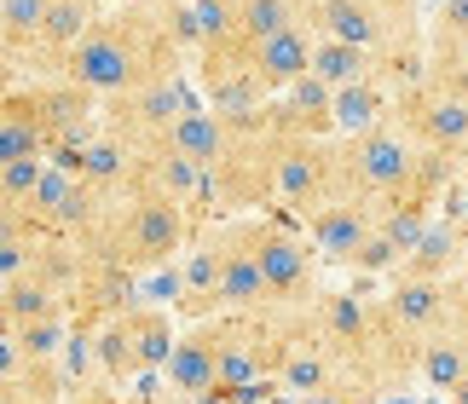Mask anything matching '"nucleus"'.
I'll return each instance as SVG.
<instances>
[{
    "label": "nucleus",
    "instance_id": "nucleus-1",
    "mask_svg": "<svg viewBox=\"0 0 468 404\" xmlns=\"http://www.w3.org/2000/svg\"><path fill=\"white\" fill-rule=\"evenodd\" d=\"M179 64H186V47L168 29V6L162 0H122V6H104L87 41L69 52L64 76L99 99H116L156 76H174Z\"/></svg>",
    "mask_w": 468,
    "mask_h": 404
},
{
    "label": "nucleus",
    "instance_id": "nucleus-2",
    "mask_svg": "<svg viewBox=\"0 0 468 404\" xmlns=\"http://www.w3.org/2000/svg\"><path fill=\"white\" fill-rule=\"evenodd\" d=\"M191 237H197L191 208L145 197V191H122L116 202H104V214L76 243H81L87 260H111L122 271H133V278H145V271L174 266L179 254L191 249Z\"/></svg>",
    "mask_w": 468,
    "mask_h": 404
},
{
    "label": "nucleus",
    "instance_id": "nucleus-3",
    "mask_svg": "<svg viewBox=\"0 0 468 404\" xmlns=\"http://www.w3.org/2000/svg\"><path fill=\"white\" fill-rule=\"evenodd\" d=\"M231 127V122H226ZM278 156H283V133L278 127H255V133H231V151L208 168V186L197 214H249L261 202H278Z\"/></svg>",
    "mask_w": 468,
    "mask_h": 404
},
{
    "label": "nucleus",
    "instance_id": "nucleus-4",
    "mask_svg": "<svg viewBox=\"0 0 468 404\" xmlns=\"http://www.w3.org/2000/svg\"><path fill=\"white\" fill-rule=\"evenodd\" d=\"M335 139H341V133H335ZM417 156H422V144L410 139L399 122H382V127H370V133L341 139V174H347V197L382 202V197H393V191H405L410 174H417Z\"/></svg>",
    "mask_w": 468,
    "mask_h": 404
},
{
    "label": "nucleus",
    "instance_id": "nucleus-5",
    "mask_svg": "<svg viewBox=\"0 0 468 404\" xmlns=\"http://www.w3.org/2000/svg\"><path fill=\"white\" fill-rule=\"evenodd\" d=\"M347 197V174H341V139H313V133H283L278 156V202L290 214H318Z\"/></svg>",
    "mask_w": 468,
    "mask_h": 404
},
{
    "label": "nucleus",
    "instance_id": "nucleus-6",
    "mask_svg": "<svg viewBox=\"0 0 468 404\" xmlns=\"http://www.w3.org/2000/svg\"><path fill=\"white\" fill-rule=\"evenodd\" d=\"M197 104H203V99L191 93V76H186V69H174V76H156L145 87H133V93L104 99V133L128 139L133 151H139V144L168 139V127L186 116V110H197Z\"/></svg>",
    "mask_w": 468,
    "mask_h": 404
},
{
    "label": "nucleus",
    "instance_id": "nucleus-7",
    "mask_svg": "<svg viewBox=\"0 0 468 404\" xmlns=\"http://www.w3.org/2000/svg\"><path fill=\"white\" fill-rule=\"evenodd\" d=\"M318 249L307 231H290L278 219H261V271H266V312H307L318 306Z\"/></svg>",
    "mask_w": 468,
    "mask_h": 404
},
{
    "label": "nucleus",
    "instance_id": "nucleus-8",
    "mask_svg": "<svg viewBox=\"0 0 468 404\" xmlns=\"http://www.w3.org/2000/svg\"><path fill=\"white\" fill-rule=\"evenodd\" d=\"M393 122H399L422 151H452V156L468 151V99H452L428 81L405 87L399 104H393Z\"/></svg>",
    "mask_w": 468,
    "mask_h": 404
},
{
    "label": "nucleus",
    "instance_id": "nucleus-9",
    "mask_svg": "<svg viewBox=\"0 0 468 404\" xmlns=\"http://www.w3.org/2000/svg\"><path fill=\"white\" fill-rule=\"evenodd\" d=\"M203 186H208V174L197 168L191 156H179L168 139L139 144V151H133V179H128V191H145V197H162V202H179V208H191V214H197V202H203Z\"/></svg>",
    "mask_w": 468,
    "mask_h": 404
},
{
    "label": "nucleus",
    "instance_id": "nucleus-10",
    "mask_svg": "<svg viewBox=\"0 0 468 404\" xmlns=\"http://www.w3.org/2000/svg\"><path fill=\"white\" fill-rule=\"evenodd\" d=\"M370 231H376V202H358V197H341L330 208L307 214V243L318 249L324 266H347L353 271L358 249L370 243Z\"/></svg>",
    "mask_w": 468,
    "mask_h": 404
},
{
    "label": "nucleus",
    "instance_id": "nucleus-11",
    "mask_svg": "<svg viewBox=\"0 0 468 404\" xmlns=\"http://www.w3.org/2000/svg\"><path fill=\"white\" fill-rule=\"evenodd\" d=\"M220 393V376H214V335L208 324H191L186 335H179L168 370H162V404H197Z\"/></svg>",
    "mask_w": 468,
    "mask_h": 404
},
{
    "label": "nucleus",
    "instance_id": "nucleus-12",
    "mask_svg": "<svg viewBox=\"0 0 468 404\" xmlns=\"http://www.w3.org/2000/svg\"><path fill=\"white\" fill-rule=\"evenodd\" d=\"M179 271H186V295H179V318L186 324H208L220 318V237L214 226H197L191 249L179 254Z\"/></svg>",
    "mask_w": 468,
    "mask_h": 404
},
{
    "label": "nucleus",
    "instance_id": "nucleus-13",
    "mask_svg": "<svg viewBox=\"0 0 468 404\" xmlns=\"http://www.w3.org/2000/svg\"><path fill=\"white\" fill-rule=\"evenodd\" d=\"M463 266H468V226H463V214L445 208L434 226H428L417 237V249L405 254V278H463Z\"/></svg>",
    "mask_w": 468,
    "mask_h": 404
},
{
    "label": "nucleus",
    "instance_id": "nucleus-14",
    "mask_svg": "<svg viewBox=\"0 0 468 404\" xmlns=\"http://www.w3.org/2000/svg\"><path fill=\"white\" fill-rule=\"evenodd\" d=\"M272 127H278V133L335 139V87L318 81V76H301L290 93L272 99Z\"/></svg>",
    "mask_w": 468,
    "mask_h": 404
},
{
    "label": "nucleus",
    "instance_id": "nucleus-15",
    "mask_svg": "<svg viewBox=\"0 0 468 404\" xmlns=\"http://www.w3.org/2000/svg\"><path fill=\"white\" fill-rule=\"evenodd\" d=\"M313 52H318V29L295 24V29H283V35L255 47V76L266 81V93L278 99V93H290L301 76H313Z\"/></svg>",
    "mask_w": 468,
    "mask_h": 404
},
{
    "label": "nucleus",
    "instance_id": "nucleus-16",
    "mask_svg": "<svg viewBox=\"0 0 468 404\" xmlns=\"http://www.w3.org/2000/svg\"><path fill=\"white\" fill-rule=\"evenodd\" d=\"M47 122L35 110V87L12 81L0 93V162H24V156H47Z\"/></svg>",
    "mask_w": 468,
    "mask_h": 404
},
{
    "label": "nucleus",
    "instance_id": "nucleus-17",
    "mask_svg": "<svg viewBox=\"0 0 468 404\" xmlns=\"http://www.w3.org/2000/svg\"><path fill=\"white\" fill-rule=\"evenodd\" d=\"M393 104H399V87L388 76H365L353 87H335V133L353 139V133H370V127L393 122Z\"/></svg>",
    "mask_w": 468,
    "mask_h": 404
},
{
    "label": "nucleus",
    "instance_id": "nucleus-18",
    "mask_svg": "<svg viewBox=\"0 0 468 404\" xmlns=\"http://www.w3.org/2000/svg\"><path fill=\"white\" fill-rule=\"evenodd\" d=\"M168 144L179 156H191L197 168H214V162H220L226 151H231V127H226V116L220 110H208V104H197V110H186V116H179L174 127H168Z\"/></svg>",
    "mask_w": 468,
    "mask_h": 404
},
{
    "label": "nucleus",
    "instance_id": "nucleus-19",
    "mask_svg": "<svg viewBox=\"0 0 468 404\" xmlns=\"http://www.w3.org/2000/svg\"><path fill=\"white\" fill-rule=\"evenodd\" d=\"M52 0H0V52H6V87L24 81V64L35 52V35L47 24Z\"/></svg>",
    "mask_w": 468,
    "mask_h": 404
},
{
    "label": "nucleus",
    "instance_id": "nucleus-20",
    "mask_svg": "<svg viewBox=\"0 0 468 404\" xmlns=\"http://www.w3.org/2000/svg\"><path fill=\"white\" fill-rule=\"evenodd\" d=\"M52 312H69V295H58V289L41 283L35 271L0 278V318H6V329H29V324L52 318Z\"/></svg>",
    "mask_w": 468,
    "mask_h": 404
},
{
    "label": "nucleus",
    "instance_id": "nucleus-21",
    "mask_svg": "<svg viewBox=\"0 0 468 404\" xmlns=\"http://www.w3.org/2000/svg\"><path fill=\"white\" fill-rule=\"evenodd\" d=\"M174 318H179L174 306H151V301H133L128 306L133 346H139V364H145V370H168V358H174V346H179Z\"/></svg>",
    "mask_w": 468,
    "mask_h": 404
},
{
    "label": "nucleus",
    "instance_id": "nucleus-22",
    "mask_svg": "<svg viewBox=\"0 0 468 404\" xmlns=\"http://www.w3.org/2000/svg\"><path fill=\"white\" fill-rule=\"evenodd\" d=\"M417 381L428 393H457L463 381H468V346L457 341V335H428V346H422V364H417Z\"/></svg>",
    "mask_w": 468,
    "mask_h": 404
},
{
    "label": "nucleus",
    "instance_id": "nucleus-23",
    "mask_svg": "<svg viewBox=\"0 0 468 404\" xmlns=\"http://www.w3.org/2000/svg\"><path fill=\"white\" fill-rule=\"evenodd\" d=\"M238 12H243V41H272V35L283 29H295V24H307L313 17V0H238Z\"/></svg>",
    "mask_w": 468,
    "mask_h": 404
},
{
    "label": "nucleus",
    "instance_id": "nucleus-24",
    "mask_svg": "<svg viewBox=\"0 0 468 404\" xmlns=\"http://www.w3.org/2000/svg\"><path fill=\"white\" fill-rule=\"evenodd\" d=\"M313 76H318V81H330V87H353V81L376 76V52L353 47V41H330V35H318Z\"/></svg>",
    "mask_w": 468,
    "mask_h": 404
},
{
    "label": "nucleus",
    "instance_id": "nucleus-25",
    "mask_svg": "<svg viewBox=\"0 0 468 404\" xmlns=\"http://www.w3.org/2000/svg\"><path fill=\"white\" fill-rule=\"evenodd\" d=\"M428 52H468V0H434V12H428Z\"/></svg>",
    "mask_w": 468,
    "mask_h": 404
},
{
    "label": "nucleus",
    "instance_id": "nucleus-26",
    "mask_svg": "<svg viewBox=\"0 0 468 404\" xmlns=\"http://www.w3.org/2000/svg\"><path fill=\"white\" fill-rule=\"evenodd\" d=\"M47 179V156H24V162H0V208H29L35 191Z\"/></svg>",
    "mask_w": 468,
    "mask_h": 404
},
{
    "label": "nucleus",
    "instance_id": "nucleus-27",
    "mask_svg": "<svg viewBox=\"0 0 468 404\" xmlns=\"http://www.w3.org/2000/svg\"><path fill=\"white\" fill-rule=\"evenodd\" d=\"M197 24H203V47L231 41V35H243V12L238 0H197Z\"/></svg>",
    "mask_w": 468,
    "mask_h": 404
},
{
    "label": "nucleus",
    "instance_id": "nucleus-28",
    "mask_svg": "<svg viewBox=\"0 0 468 404\" xmlns=\"http://www.w3.org/2000/svg\"><path fill=\"white\" fill-rule=\"evenodd\" d=\"M301 404H370V393H358V388H324V393H307Z\"/></svg>",
    "mask_w": 468,
    "mask_h": 404
},
{
    "label": "nucleus",
    "instance_id": "nucleus-29",
    "mask_svg": "<svg viewBox=\"0 0 468 404\" xmlns=\"http://www.w3.org/2000/svg\"><path fill=\"white\" fill-rule=\"evenodd\" d=\"M445 404H468V381H463L457 393H445Z\"/></svg>",
    "mask_w": 468,
    "mask_h": 404
},
{
    "label": "nucleus",
    "instance_id": "nucleus-30",
    "mask_svg": "<svg viewBox=\"0 0 468 404\" xmlns=\"http://www.w3.org/2000/svg\"><path fill=\"white\" fill-rule=\"evenodd\" d=\"M266 404H301V399H295V393H278V388H272V399H266Z\"/></svg>",
    "mask_w": 468,
    "mask_h": 404
},
{
    "label": "nucleus",
    "instance_id": "nucleus-31",
    "mask_svg": "<svg viewBox=\"0 0 468 404\" xmlns=\"http://www.w3.org/2000/svg\"><path fill=\"white\" fill-rule=\"evenodd\" d=\"M457 162H463V186H468V151H463V156H457Z\"/></svg>",
    "mask_w": 468,
    "mask_h": 404
},
{
    "label": "nucleus",
    "instance_id": "nucleus-32",
    "mask_svg": "<svg viewBox=\"0 0 468 404\" xmlns=\"http://www.w3.org/2000/svg\"><path fill=\"white\" fill-rule=\"evenodd\" d=\"M399 6H422V0H399Z\"/></svg>",
    "mask_w": 468,
    "mask_h": 404
}]
</instances>
